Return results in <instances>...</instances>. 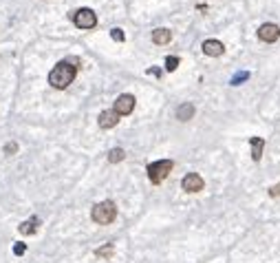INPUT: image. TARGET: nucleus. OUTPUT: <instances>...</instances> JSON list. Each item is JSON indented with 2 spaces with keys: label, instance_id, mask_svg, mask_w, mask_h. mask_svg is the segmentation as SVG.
Masks as SVG:
<instances>
[{
  "label": "nucleus",
  "instance_id": "21",
  "mask_svg": "<svg viewBox=\"0 0 280 263\" xmlns=\"http://www.w3.org/2000/svg\"><path fill=\"white\" fill-rule=\"evenodd\" d=\"M269 195H271V197H280V184H276V186L269 188Z\"/></svg>",
  "mask_w": 280,
  "mask_h": 263
},
{
  "label": "nucleus",
  "instance_id": "9",
  "mask_svg": "<svg viewBox=\"0 0 280 263\" xmlns=\"http://www.w3.org/2000/svg\"><path fill=\"white\" fill-rule=\"evenodd\" d=\"M97 122H99V128H113V126H117V122H119V115H117L113 109H110V111H102Z\"/></svg>",
  "mask_w": 280,
  "mask_h": 263
},
{
  "label": "nucleus",
  "instance_id": "3",
  "mask_svg": "<svg viewBox=\"0 0 280 263\" xmlns=\"http://www.w3.org/2000/svg\"><path fill=\"white\" fill-rule=\"evenodd\" d=\"M175 168V164H172V159H159V161H153V164H148V177L153 184H161L164 179L170 175V170Z\"/></svg>",
  "mask_w": 280,
  "mask_h": 263
},
{
  "label": "nucleus",
  "instance_id": "10",
  "mask_svg": "<svg viewBox=\"0 0 280 263\" xmlns=\"http://www.w3.org/2000/svg\"><path fill=\"white\" fill-rule=\"evenodd\" d=\"M249 146H251V159L260 161L262 148H265V139H262V137H249Z\"/></svg>",
  "mask_w": 280,
  "mask_h": 263
},
{
  "label": "nucleus",
  "instance_id": "13",
  "mask_svg": "<svg viewBox=\"0 0 280 263\" xmlns=\"http://www.w3.org/2000/svg\"><path fill=\"white\" fill-rule=\"evenodd\" d=\"M38 226H40V219H38V217H31L29 221H22L20 223L18 230H20V234H33L38 230Z\"/></svg>",
  "mask_w": 280,
  "mask_h": 263
},
{
  "label": "nucleus",
  "instance_id": "8",
  "mask_svg": "<svg viewBox=\"0 0 280 263\" xmlns=\"http://www.w3.org/2000/svg\"><path fill=\"white\" fill-rule=\"evenodd\" d=\"M201 49H203V53L210 55V58H218V55H223V51H225V47H223L221 40H205L201 44Z\"/></svg>",
  "mask_w": 280,
  "mask_h": 263
},
{
  "label": "nucleus",
  "instance_id": "11",
  "mask_svg": "<svg viewBox=\"0 0 280 263\" xmlns=\"http://www.w3.org/2000/svg\"><path fill=\"white\" fill-rule=\"evenodd\" d=\"M172 40V31L166 29V27H159V29L153 31V42L155 44H168Z\"/></svg>",
  "mask_w": 280,
  "mask_h": 263
},
{
  "label": "nucleus",
  "instance_id": "1",
  "mask_svg": "<svg viewBox=\"0 0 280 263\" xmlns=\"http://www.w3.org/2000/svg\"><path fill=\"white\" fill-rule=\"evenodd\" d=\"M75 73H77V66H73L71 62H58L51 69V73H49V84H51L53 89H66L71 84L73 80H75Z\"/></svg>",
  "mask_w": 280,
  "mask_h": 263
},
{
  "label": "nucleus",
  "instance_id": "16",
  "mask_svg": "<svg viewBox=\"0 0 280 263\" xmlns=\"http://www.w3.org/2000/svg\"><path fill=\"white\" fill-rule=\"evenodd\" d=\"M95 254H97V256H110V254H113V243H106L104 248L95 250Z\"/></svg>",
  "mask_w": 280,
  "mask_h": 263
},
{
  "label": "nucleus",
  "instance_id": "7",
  "mask_svg": "<svg viewBox=\"0 0 280 263\" xmlns=\"http://www.w3.org/2000/svg\"><path fill=\"white\" fill-rule=\"evenodd\" d=\"M258 38L262 42H276L280 38V27L271 25V22H265V25L258 27Z\"/></svg>",
  "mask_w": 280,
  "mask_h": 263
},
{
  "label": "nucleus",
  "instance_id": "6",
  "mask_svg": "<svg viewBox=\"0 0 280 263\" xmlns=\"http://www.w3.org/2000/svg\"><path fill=\"white\" fill-rule=\"evenodd\" d=\"M203 186H205V182L199 172H188V175L181 179V188L186 190V193H199V190H203Z\"/></svg>",
  "mask_w": 280,
  "mask_h": 263
},
{
  "label": "nucleus",
  "instance_id": "12",
  "mask_svg": "<svg viewBox=\"0 0 280 263\" xmlns=\"http://www.w3.org/2000/svg\"><path fill=\"white\" fill-rule=\"evenodd\" d=\"M192 117H194V104L192 102H186L177 109V120L188 122V120H192Z\"/></svg>",
  "mask_w": 280,
  "mask_h": 263
},
{
  "label": "nucleus",
  "instance_id": "2",
  "mask_svg": "<svg viewBox=\"0 0 280 263\" xmlns=\"http://www.w3.org/2000/svg\"><path fill=\"white\" fill-rule=\"evenodd\" d=\"M91 217L95 223H99V226H108V223H113L117 219V206L113 201H99V204L93 206L91 210Z\"/></svg>",
  "mask_w": 280,
  "mask_h": 263
},
{
  "label": "nucleus",
  "instance_id": "5",
  "mask_svg": "<svg viewBox=\"0 0 280 263\" xmlns=\"http://www.w3.org/2000/svg\"><path fill=\"white\" fill-rule=\"evenodd\" d=\"M135 95H130V93H124V95H119V98L115 100V113L117 115H130L132 111H135Z\"/></svg>",
  "mask_w": 280,
  "mask_h": 263
},
{
  "label": "nucleus",
  "instance_id": "15",
  "mask_svg": "<svg viewBox=\"0 0 280 263\" xmlns=\"http://www.w3.org/2000/svg\"><path fill=\"white\" fill-rule=\"evenodd\" d=\"M179 66V58L177 55H168L166 58V71H177Z\"/></svg>",
  "mask_w": 280,
  "mask_h": 263
},
{
  "label": "nucleus",
  "instance_id": "19",
  "mask_svg": "<svg viewBox=\"0 0 280 263\" xmlns=\"http://www.w3.org/2000/svg\"><path fill=\"white\" fill-rule=\"evenodd\" d=\"M25 252H27V245H25V243H16V245H14V254H16V256H22Z\"/></svg>",
  "mask_w": 280,
  "mask_h": 263
},
{
  "label": "nucleus",
  "instance_id": "4",
  "mask_svg": "<svg viewBox=\"0 0 280 263\" xmlns=\"http://www.w3.org/2000/svg\"><path fill=\"white\" fill-rule=\"evenodd\" d=\"M71 20L75 22V27H80V29H93V27L97 25V16H95V11L88 9V7L73 11Z\"/></svg>",
  "mask_w": 280,
  "mask_h": 263
},
{
  "label": "nucleus",
  "instance_id": "17",
  "mask_svg": "<svg viewBox=\"0 0 280 263\" xmlns=\"http://www.w3.org/2000/svg\"><path fill=\"white\" fill-rule=\"evenodd\" d=\"M110 38H113L115 42H124L126 40V36H124V31H121V29H113V31H110Z\"/></svg>",
  "mask_w": 280,
  "mask_h": 263
},
{
  "label": "nucleus",
  "instance_id": "22",
  "mask_svg": "<svg viewBox=\"0 0 280 263\" xmlns=\"http://www.w3.org/2000/svg\"><path fill=\"white\" fill-rule=\"evenodd\" d=\"M148 73H150V75H157V77H159V75H161V71H159V69H148Z\"/></svg>",
  "mask_w": 280,
  "mask_h": 263
},
{
  "label": "nucleus",
  "instance_id": "14",
  "mask_svg": "<svg viewBox=\"0 0 280 263\" xmlns=\"http://www.w3.org/2000/svg\"><path fill=\"white\" fill-rule=\"evenodd\" d=\"M124 157H126L124 148H113V150L108 153V161H110V164H117V161H121Z\"/></svg>",
  "mask_w": 280,
  "mask_h": 263
},
{
  "label": "nucleus",
  "instance_id": "18",
  "mask_svg": "<svg viewBox=\"0 0 280 263\" xmlns=\"http://www.w3.org/2000/svg\"><path fill=\"white\" fill-rule=\"evenodd\" d=\"M247 77H249V73H247V71H243V73H236V75L232 77V84H240V82H245V80H247Z\"/></svg>",
  "mask_w": 280,
  "mask_h": 263
},
{
  "label": "nucleus",
  "instance_id": "20",
  "mask_svg": "<svg viewBox=\"0 0 280 263\" xmlns=\"http://www.w3.org/2000/svg\"><path fill=\"white\" fill-rule=\"evenodd\" d=\"M16 150H18V144H16V142H9L7 146H5V153H7V155H14Z\"/></svg>",
  "mask_w": 280,
  "mask_h": 263
}]
</instances>
